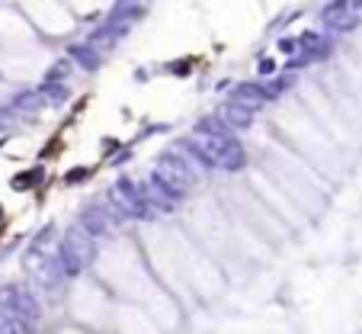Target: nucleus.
Wrapping results in <instances>:
<instances>
[{"mask_svg": "<svg viewBox=\"0 0 362 334\" xmlns=\"http://www.w3.org/2000/svg\"><path fill=\"white\" fill-rule=\"evenodd\" d=\"M0 308H3V315L13 318L17 328H23V331H32V328L39 325V318H42L39 299L32 296L26 286H19V283L0 286Z\"/></svg>", "mask_w": 362, "mask_h": 334, "instance_id": "nucleus-1", "label": "nucleus"}, {"mask_svg": "<svg viewBox=\"0 0 362 334\" xmlns=\"http://www.w3.org/2000/svg\"><path fill=\"white\" fill-rule=\"evenodd\" d=\"M93 254H96L93 238L81 225H71L65 232V238H61V244H58V267H61V273H67V277H77V273H84V270L90 267Z\"/></svg>", "mask_w": 362, "mask_h": 334, "instance_id": "nucleus-2", "label": "nucleus"}, {"mask_svg": "<svg viewBox=\"0 0 362 334\" xmlns=\"http://www.w3.org/2000/svg\"><path fill=\"white\" fill-rule=\"evenodd\" d=\"M154 180H158L164 190H167L173 199H180V196L193 186V180H195V174L189 170V164H183V161H177L173 155H164V158L158 161V167H154Z\"/></svg>", "mask_w": 362, "mask_h": 334, "instance_id": "nucleus-3", "label": "nucleus"}, {"mask_svg": "<svg viewBox=\"0 0 362 334\" xmlns=\"http://www.w3.org/2000/svg\"><path fill=\"white\" fill-rule=\"evenodd\" d=\"M109 203H112V209L119 213V219H125V215H135V219H154V213L148 209L141 190L131 184L129 177L116 180V186L109 190Z\"/></svg>", "mask_w": 362, "mask_h": 334, "instance_id": "nucleus-4", "label": "nucleus"}, {"mask_svg": "<svg viewBox=\"0 0 362 334\" xmlns=\"http://www.w3.org/2000/svg\"><path fill=\"white\" fill-rule=\"evenodd\" d=\"M359 7L362 3H330L321 13V23L330 32H353L359 26Z\"/></svg>", "mask_w": 362, "mask_h": 334, "instance_id": "nucleus-5", "label": "nucleus"}, {"mask_svg": "<svg viewBox=\"0 0 362 334\" xmlns=\"http://www.w3.org/2000/svg\"><path fill=\"white\" fill-rule=\"evenodd\" d=\"M77 225H81L90 238L109 232V219H106V209H103V206H87L84 213H81V222Z\"/></svg>", "mask_w": 362, "mask_h": 334, "instance_id": "nucleus-6", "label": "nucleus"}, {"mask_svg": "<svg viewBox=\"0 0 362 334\" xmlns=\"http://www.w3.org/2000/svg\"><path fill=\"white\" fill-rule=\"evenodd\" d=\"M263 103H266V100L260 97L257 84H237L234 93H231V106H241V110H247V112H257Z\"/></svg>", "mask_w": 362, "mask_h": 334, "instance_id": "nucleus-7", "label": "nucleus"}, {"mask_svg": "<svg viewBox=\"0 0 362 334\" xmlns=\"http://www.w3.org/2000/svg\"><path fill=\"white\" fill-rule=\"evenodd\" d=\"M71 58H74V61H81V68H84V71H96V68L103 65V52L93 46V42L74 46V48H71Z\"/></svg>", "mask_w": 362, "mask_h": 334, "instance_id": "nucleus-8", "label": "nucleus"}, {"mask_svg": "<svg viewBox=\"0 0 362 334\" xmlns=\"http://www.w3.org/2000/svg\"><path fill=\"white\" fill-rule=\"evenodd\" d=\"M141 17H145V7H141V3H119V7H112V13L106 19H112V23H122V26L131 29V23H135V19H141Z\"/></svg>", "mask_w": 362, "mask_h": 334, "instance_id": "nucleus-9", "label": "nucleus"}, {"mask_svg": "<svg viewBox=\"0 0 362 334\" xmlns=\"http://www.w3.org/2000/svg\"><path fill=\"white\" fill-rule=\"evenodd\" d=\"M224 126L231 132H237V129H251V122H253V112H247V110H241V106H231L228 103V110H224Z\"/></svg>", "mask_w": 362, "mask_h": 334, "instance_id": "nucleus-10", "label": "nucleus"}, {"mask_svg": "<svg viewBox=\"0 0 362 334\" xmlns=\"http://www.w3.org/2000/svg\"><path fill=\"white\" fill-rule=\"evenodd\" d=\"M195 132H199V135H215V139H231V129L224 126L222 116H205V119H199Z\"/></svg>", "mask_w": 362, "mask_h": 334, "instance_id": "nucleus-11", "label": "nucleus"}, {"mask_svg": "<svg viewBox=\"0 0 362 334\" xmlns=\"http://www.w3.org/2000/svg\"><path fill=\"white\" fill-rule=\"evenodd\" d=\"M288 77H276V81H263V84H257V90H260V97L263 100H276V97H282V93L288 90Z\"/></svg>", "mask_w": 362, "mask_h": 334, "instance_id": "nucleus-12", "label": "nucleus"}, {"mask_svg": "<svg viewBox=\"0 0 362 334\" xmlns=\"http://www.w3.org/2000/svg\"><path fill=\"white\" fill-rule=\"evenodd\" d=\"M39 97H42V100L45 103H65L67 97H71V90H67L65 84H42V87H39Z\"/></svg>", "mask_w": 362, "mask_h": 334, "instance_id": "nucleus-13", "label": "nucleus"}, {"mask_svg": "<svg viewBox=\"0 0 362 334\" xmlns=\"http://www.w3.org/2000/svg\"><path fill=\"white\" fill-rule=\"evenodd\" d=\"M42 103H45V100L39 97V90H26V93H19L13 106H17V110H23V112H36Z\"/></svg>", "mask_w": 362, "mask_h": 334, "instance_id": "nucleus-14", "label": "nucleus"}, {"mask_svg": "<svg viewBox=\"0 0 362 334\" xmlns=\"http://www.w3.org/2000/svg\"><path fill=\"white\" fill-rule=\"evenodd\" d=\"M39 174H42V170H32V174H19V177H13V190H23L26 184H36Z\"/></svg>", "mask_w": 362, "mask_h": 334, "instance_id": "nucleus-15", "label": "nucleus"}, {"mask_svg": "<svg viewBox=\"0 0 362 334\" xmlns=\"http://www.w3.org/2000/svg\"><path fill=\"white\" fill-rule=\"evenodd\" d=\"M67 75V65H55V68H48V75H45V81L48 84H58L61 77Z\"/></svg>", "mask_w": 362, "mask_h": 334, "instance_id": "nucleus-16", "label": "nucleus"}, {"mask_svg": "<svg viewBox=\"0 0 362 334\" xmlns=\"http://www.w3.org/2000/svg\"><path fill=\"white\" fill-rule=\"evenodd\" d=\"M0 334H19L17 322H13V318H7L3 312H0Z\"/></svg>", "mask_w": 362, "mask_h": 334, "instance_id": "nucleus-17", "label": "nucleus"}, {"mask_svg": "<svg viewBox=\"0 0 362 334\" xmlns=\"http://www.w3.org/2000/svg\"><path fill=\"white\" fill-rule=\"evenodd\" d=\"M87 177H90V170H87V167H74V170H67V184H77V180H87Z\"/></svg>", "mask_w": 362, "mask_h": 334, "instance_id": "nucleus-18", "label": "nucleus"}, {"mask_svg": "<svg viewBox=\"0 0 362 334\" xmlns=\"http://www.w3.org/2000/svg\"><path fill=\"white\" fill-rule=\"evenodd\" d=\"M279 48H282V52H295L298 42H295V39H282V42H279Z\"/></svg>", "mask_w": 362, "mask_h": 334, "instance_id": "nucleus-19", "label": "nucleus"}, {"mask_svg": "<svg viewBox=\"0 0 362 334\" xmlns=\"http://www.w3.org/2000/svg\"><path fill=\"white\" fill-rule=\"evenodd\" d=\"M273 71H276V65H273L270 58H263V61H260V75H273Z\"/></svg>", "mask_w": 362, "mask_h": 334, "instance_id": "nucleus-20", "label": "nucleus"}, {"mask_svg": "<svg viewBox=\"0 0 362 334\" xmlns=\"http://www.w3.org/2000/svg\"><path fill=\"white\" fill-rule=\"evenodd\" d=\"M170 71H177V75H186V71H189V61H183V65H173Z\"/></svg>", "mask_w": 362, "mask_h": 334, "instance_id": "nucleus-21", "label": "nucleus"}]
</instances>
